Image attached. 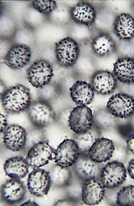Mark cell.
<instances>
[{"instance_id":"1","label":"cell","mask_w":134,"mask_h":206,"mask_svg":"<svg viewBox=\"0 0 134 206\" xmlns=\"http://www.w3.org/2000/svg\"><path fill=\"white\" fill-rule=\"evenodd\" d=\"M1 105L7 114H16L26 111L31 102L29 89L17 84L5 90L1 95Z\"/></svg>"},{"instance_id":"2","label":"cell","mask_w":134,"mask_h":206,"mask_svg":"<svg viewBox=\"0 0 134 206\" xmlns=\"http://www.w3.org/2000/svg\"><path fill=\"white\" fill-rule=\"evenodd\" d=\"M54 53L58 64L63 67H69L76 63L79 56L80 48L75 40L66 37L56 43Z\"/></svg>"},{"instance_id":"3","label":"cell","mask_w":134,"mask_h":206,"mask_svg":"<svg viewBox=\"0 0 134 206\" xmlns=\"http://www.w3.org/2000/svg\"><path fill=\"white\" fill-rule=\"evenodd\" d=\"M26 74L29 82L36 88H41L48 84L54 75L51 64L42 59L32 63L27 69Z\"/></svg>"},{"instance_id":"4","label":"cell","mask_w":134,"mask_h":206,"mask_svg":"<svg viewBox=\"0 0 134 206\" xmlns=\"http://www.w3.org/2000/svg\"><path fill=\"white\" fill-rule=\"evenodd\" d=\"M127 172L124 165L117 161L108 162L101 169L99 179L105 188L119 187L125 181Z\"/></svg>"},{"instance_id":"5","label":"cell","mask_w":134,"mask_h":206,"mask_svg":"<svg viewBox=\"0 0 134 206\" xmlns=\"http://www.w3.org/2000/svg\"><path fill=\"white\" fill-rule=\"evenodd\" d=\"M26 111L32 124L38 128H43L49 125L54 116L50 104L43 100L32 101Z\"/></svg>"},{"instance_id":"6","label":"cell","mask_w":134,"mask_h":206,"mask_svg":"<svg viewBox=\"0 0 134 206\" xmlns=\"http://www.w3.org/2000/svg\"><path fill=\"white\" fill-rule=\"evenodd\" d=\"M106 109L108 112L117 117H131L134 114V97L123 92L116 94L109 98Z\"/></svg>"},{"instance_id":"7","label":"cell","mask_w":134,"mask_h":206,"mask_svg":"<svg viewBox=\"0 0 134 206\" xmlns=\"http://www.w3.org/2000/svg\"><path fill=\"white\" fill-rule=\"evenodd\" d=\"M26 192V188L23 181L11 178L1 186V200L7 205H17L24 200Z\"/></svg>"},{"instance_id":"8","label":"cell","mask_w":134,"mask_h":206,"mask_svg":"<svg viewBox=\"0 0 134 206\" xmlns=\"http://www.w3.org/2000/svg\"><path fill=\"white\" fill-rule=\"evenodd\" d=\"M68 122L69 127L74 133L80 134L87 132L93 124L92 111L86 106H78L71 111Z\"/></svg>"},{"instance_id":"9","label":"cell","mask_w":134,"mask_h":206,"mask_svg":"<svg viewBox=\"0 0 134 206\" xmlns=\"http://www.w3.org/2000/svg\"><path fill=\"white\" fill-rule=\"evenodd\" d=\"M27 187L30 193L37 197L47 194L52 185L49 172L39 168H34L28 175Z\"/></svg>"},{"instance_id":"10","label":"cell","mask_w":134,"mask_h":206,"mask_svg":"<svg viewBox=\"0 0 134 206\" xmlns=\"http://www.w3.org/2000/svg\"><path fill=\"white\" fill-rule=\"evenodd\" d=\"M55 150L47 141H40L30 148L25 159L29 166L33 168H39L53 159Z\"/></svg>"},{"instance_id":"11","label":"cell","mask_w":134,"mask_h":206,"mask_svg":"<svg viewBox=\"0 0 134 206\" xmlns=\"http://www.w3.org/2000/svg\"><path fill=\"white\" fill-rule=\"evenodd\" d=\"M80 154L78 147L74 141L66 139L55 150L53 160L57 165L69 167L76 162Z\"/></svg>"},{"instance_id":"12","label":"cell","mask_w":134,"mask_h":206,"mask_svg":"<svg viewBox=\"0 0 134 206\" xmlns=\"http://www.w3.org/2000/svg\"><path fill=\"white\" fill-rule=\"evenodd\" d=\"M31 51L28 46L16 44L10 48L4 57V62L10 68L17 70L26 65L30 61Z\"/></svg>"},{"instance_id":"13","label":"cell","mask_w":134,"mask_h":206,"mask_svg":"<svg viewBox=\"0 0 134 206\" xmlns=\"http://www.w3.org/2000/svg\"><path fill=\"white\" fill-rule=\"evenodd\" d=\"M90 83L95 92L103 95L113 93L118 85L113 73L106 70L95 72L91 76Z\"/></svg>"},{"instance_id":"14","label":"cell","mask_w":134,"mask_h":206,"mask_svg":"<svg viewBox=\"0 0 134 206\" xmlns=\"http://www.w3.org/2000/svg\"><path fill=\"white\" fill-rule=\"evenodd\" d=\"M99 163L91 159L88 154H80L73 165V170L77 177L82 182L91 179H99L102 168Z\"/></svg>"},{"instance_id":"15","label":"cell","mask_w":134,"mask_h":206,"mask_svg":"<svg viewBox=\"0 0 134 206\" xmlns=\"http://www.w3.org/2000/svg\"><path fill=\"white\" fill-rule=\"evenodd\" d=\"M3 133V142L6 148L16 152L24 148L26 143L27 134L23 127L17 124L10 125Z\"/></svg>"},{"instance_id":"16","label":"cell","mask_w":134,"mask_h":206,"mask_svg":"<svg viewBox=\"0 0 134 206\" xmlns=\"http://www.w3.org/2000/svg\"><path fill=\"white\" fill-rule=\"evenodd\" d=\"M105 192V188L99 179H91L82 182V200L86 205L98 204L103 199Z\"/></svg>"},{"instance_id":"17","label":"cell","mask_w":134,"mask_h":206,"mask_svg":"<svg viewBox=\"0 0 134 206\" xmlns=\"http://www.w3.org/2000/svg\"><path fill=\"white\" fill-rule=\"evenodd\" d=\"M113 73L120 83L134 84V58L127 56L119 57L113 64Z\"/></svg>"},{"instance_id":"18","label":"cell","mask_w":134,"mask_h":206,"mask_svg":"<svg viewBox=\"0 0 134 206\" xmlns=\"http://www.w3.org/2000/svg\"><path fill=\"white\" fill-rule=\"evenodd\" d=\"M115 150L113 141L107 138L96 139L88 155L93 161L101 163L109 160L112 157Z\"/></svg>"},{"instance_id":"19","label":"cell","mask_w":134,"mask_h":206,"mask_svg":"<svg viewBox=\"0 0 134 206\" xmlns=\"http://www.w3.org/2000/svg\"><path fill=\"white\" fill-rule=\"evenodd\" d=\"M113 31L119 39L129 41L134 38V18L130 13H122L116 17Z\"/></svg>"},{"instance_id":"20","label":"cell","mask_w":134,"mask_h":206,"mask_svg":"<svg viewBox=\"0 0 134 206\" xmlns=\"http://www.w3.org/2000/svg\"><path fill=\"white\" fill-rule=\"evenodd\" d=\"M70 13L74 22L87 26L92 24L96 18V11L94 6L84 1H80L72 7Z\"/></svg>"},{"instance_id":"21","label":"cell","mask_w":134,"mask_h":206,"mask_svg":"<svg viewBox=\"0 0 134 206\" xmlns=\"http://www.w3.org/2000/svg\"><path fill=\"white\" fill-rule=\"evenodd\" d=\"M71 99L80 105L91 103L94 98V91L90 83L82 80L76 81L69 88Z\"/></svg>"},{"instance_id":"22","label":"cell","mask_w":134,"mask_h":206,"mask_svg":"<svg viewBox=\"0 0 134 206\" xmlns=\"http://www.w3.org/2000/svg\"><path fill=\"white\" fill-rule=\"evenodd\" d=\"M29 166L25 158L16 156L6 160L4 169L6 175L11 178L21 179L29 173Z\"/></svg>"},{"instance_id":"23","label":"cell","mask_w":134,"mask_h":206,"mask_svg":"<svg viewBox=\"0 0 134 206\" xmlns=\"http://www.w3.org/2000/svg\"><path fill=\"white\" fill-rule=\"evenodd\" d=\"M91 48L94 53L102 57L107 56L116 51V44L112 38L108 34L102 32L93 40Z\"/></svg>"},{"instance_id":"24","label":"cell","mask_w":134,"mask_h":206,"mask_svg":"<svg viewBox=\"0 0 134 206\" xmlns=\"http://www.w3.org/2000/svg\"><path fill=\"white\" fill-rule=\"evenodd\" d=\"M49 172L52 185L55 187H65L71 182L72 176L69 167H62L56 164Z\"/></svg>"},{"instance_id":"25","label":"cell","mask_w":134,"mask_h":206,"mask_svg":"<svg viewBox=\"0 0 134 206\" xmlns=\"http://www.w3.org/2000/svg\"><path fill=\"white\" fill-rule=\"evenodd\" d=\"M73 140L76 143L80 154H88L96 139L88 131L80 134L74 133Z\"/></svg>"},{"instance_id":"26","label":"cell","mask_w":134,"mask_h":206,"mask_svg":"<svg viewBox=\"0 0 134 206\" xmlns=\"http://www.w3.org/2000/svg\"><path fill=\"white\" fill-rule=\"evenodd\" d=\"M116 203L119 206H134V185L121 188L117 193Z\"/></svg>"},{"instance_id":"27","label":"cell","mask_w":134,"mask_h":206,"mask_svg":"<svg viewBox=\"0 0 134 206\" xmlns=\"http://www.w3.org/2000/svg\"><path fill=\"white\" fill-rule=\"evenodd\" d=\"M31 5L38 12L46 15L50 14L57 7L56 3L54 0L33 1Z\"/></svg>"},{"instance_id":"28","label":"cell","mask_w":134,"mask_h":206,"mask_svg":"<svg viewBox=\"0 0 134 206\" xmlns=\"http://www.w3.org/2000/svg\"><path fill=\"white\" fill-rule=\"evenodd\" d=\"M126 143L128 150L134 155V134L128 137Z\"/></svg>"},{"instance_id":"29","label":"cell","mask_w":134,"mask_h":206,"mask_svg":"<svg viewBox=\"0 0 134 206\" xmlns=\"http://www.w3.org/2000/svg\"><path fill=\"white\" fill-rule=\"evenodd\" d=\"M127 171L130 178L134 180V159L129 162Z\"/></svg>"},{"instance_id":"30","label":"cell","mask_w":134,"mask_h":206,"mask_svg":"<svg viewBox=\"0 0 134 206\" xmlns=\"http://www.w3.org/2000/svg\"><path fill=\"white\" fill-rule=\"evenodd\" d=\"M7 121L4 116L0 114V132L2 133L7 127Z\"/></svg>"},{"instance_id":"31","label":"cell","mask_w":134,"mask_h":206,"mask_svg":"<svg viewBox=\"0 0 134 206\" xmlns=\"http://www.w3.org/2000/svg\"><path fill=\"white\" fill-rule=\"evenodd\" d=\"M30 204L31 205H38L36 203V202L31 201H29L27 202L22 204L21 205H29V204Z\"/></svg>"},{"instance_id":"32","label":"cell","mask_w":134,"mask_h":206,"mask_svg":"<svg viewBox=\"0 0 134 206\" xmlns=\"http://www.w3.org/2000/svg\"><path fill=\"white\" fill-rule=\"evenodd\" d=\"M130 6L131 10L134 13V1H131Z\"/></svg>"}]
</instances>
